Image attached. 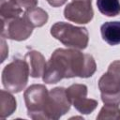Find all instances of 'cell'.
<instances>
[{"mask_svg": "<svg viewBox=\"0 0 120 120\" xmlns=\"http://www.w3.org/2000/svg\"><path fill=\"white\" fill-rule=\"evenodd\" d=\"M97 69L94 57L78 49H56L46 63L42 80L46 83H56L65 78H89Z\"/></svg>", "mask_w": 120, "mask_h": 120, "instance_id": "1", "label": "cell"}, {"mask_svg": "<svg viewBox=\"0 0 120 120\" xmlns=\"http://www.w3.org/2000/svg\"><path fill=\"white\" fill-rule=\"evenodd\" d=\"M51 35L65 46L78 50L85 49L89 41V33L85 27L65 22H57L52 25Z\"/></svg>", "mask_w": 120, "mask_h": 120, "instance_id": "2", "label": "cell"}, {"mask_svg": "<svg viewBox=\"0 0 120 120\" xmlns=\"http://www.w3.org/2000/svg\"><path fill=\"white\" fill-rule=\"evenodd\" d=\"M30 75L25 60L16 58L8 63L2 71V83L10 93H19L24 89Z\"/></svg>", "mask_w": 120, "mask_h": 120, "instance_id": "3", "label": "cell"}, {"mask_svg": "<svg viewBox=\"0 0 120 120\" xmlns=\"http://www.w3.org/2000/svg\"><path fill=\"white\" fill-rule=\"evenodd\" d=\"M49 92L43 84H32L23 94L27 114L32 119H45V106Z\"/></svg>", "mask_w": 120, "mask_h": 120, "instance_id": "4", "label": "cell"}, {"mask_svg": "<svg viewBox=\"0 0 120 120\" xmlns=\"http://www.w3.org/2000/svg\"><path fill=\"white\" fill-rule=\"evenodd\" d=\"M71 103L68 98L67 90L64 87H55L49 92L45 115L46 120H57L66 114L70 109Z\"/></svg>", "mask_w": 120, "mask_h": 120, "instance_id": "5", "label": "cell"}, {"mask_svg": "<svg viewBox=\"0 0 120 120\" xmlns=\"http://www.w3.org/2000/svg\"><path fill=\"white\" fill-rule=\"evenodd\" d=\"M1 37L16 41L27 39L31 36L34 29V27L23 16L8 20H1Z\"/></svg>", "mask_w": 120, "mask_h": 120, "instance_id": "6", "label": "cell"}, {"mask_svg": "<svg viewBox=\"0 0 120 120\" xmlns=\"http://www.w3.org/2000/svg\"><path fill=\"white\" fill-rule=\"evenodd\" d=\"M68 98L74 108L82 114H89L98 107V101L87 98V86L82 83H74L67 89Z\"/></svg>", "mask_w": 120, "mask_h": 120, "instance_id": "7", "label": "cell"}, {"mask_svg": "<svg viewBox=\"0 0 120 120\" xmlns=\"http://www.w3.org/2000/svg\"><path fill=\"white\" fill-rule=\"evenodd\" d=\"M64 16L67 20L76 23H88L94 16L92 0H72L66 6Z\"/></svg>", "mask_w": 120, "mask_h": 120, "instance_id": "8", "label": "cell"}, {"mask_svg": "<svg viewBox=\"0 0 120 120\" xmlns=\"http://www.w3.org/2000/svg\"><path fill=\"white\" fill-rule=\"evenodd\" d=\"M101 100L104 104H120V81L106 72L98 80Z\"/></svg>", "mask_w": 120, "mask_h": 120, "instance_id": "9", "label": "cell"}, {"mask_svg": "<svg viewBox=\"0 0 120 120\" xmlns=\"http://www.w3.org/2000/svg\"><path fill=\"white\" fill-rule=\"evenodd\" d=\"M24 60L28 64L31 77L39 78L43 75L47 62L45 61V57L41 52L36 50L29 51L24 55Z\"/></svg>", "mask_w": 120, "mask_h": 120, "instance_id": "10", "label": "cell"}, {"mask_svg": "<svg viewBox=\"0 0 120 120\" xmlns=\"http://www.w3.org/2000/svg\"><path fill=\"white\" fill-rule=\"evenodd\" d=\"M102 39L109 45L120 44V22H106L100 26Z\"/></svg>", "mask_w": 120, "mask_h": 120, "instance_id": "11", "label": "cell"}, {"mask_svg": "<svg viewBox=\"0 0 120 120\" xmlns=\"http://www.w3.org/2000/svg\"><path fill=\"white\" fill-rule=\"evenodd\" d=\"M17 108L15 98L5 90L0 91V118L5 119L10 116Z\"/></svg>", "mask_w": 120, "mask_h": 120, "instance_id": "12", "label": "cell"}, {"mask_svg": "<svg viewBox=\"0 0 120 120\" xmlns=\"http://www.w3.org/2000/svg\"><path fill=\"white\" fill-rule=\"evenodd\" d=\"M23 17L29 22V23L35 28V27H41L48 22V13L42 9L41 8H32L29 9H26Z\"/></svg>", "mask_w": 120, "mask_h": 120, "instance_id": "13", "label": "cell"}, {"mask_svg": "<svg viewBox=\"0 0 120 120\" xmlns=\"http://www.w3.org/2000/svg\"><path fill=\"white\" fill-rule=\"evenodd\" d=\"M22 12L17 0H0L1 20H8L19 17Z\"/></svg>", "mask_w": 120, "mask_h": 120, "instance_id": "14", "label": "cell"}, {"mask_svg": "<svg viewBox=\"0 0 120 120\" xmlns=\"http://www.w3.org/2000/svg\"><path fill=\"white\" fill-rule=\"evenodd\" d=\"M98 10L105 16L114 17L120 13V0H97Z\"/></svg>", "mask_w": 120, "mask_h": 120, "instance_id": "15", "label": "cell"}, {"mask_svg": "<svg viewBox=\"0 0 120 120\" xmlns=\"http://www.w3.org/2000/svg\"><path fill=\"white\" fill-rule=\"evenodd\" d=\"M97 119H120V108L116 104H105L100 109Z\"/></svg>", "mask_w": 120, "mask_h": 120, "instance_id": "16", "label": "cell"}, {"mask_svg": "<svg viewBox=\"0 0 120 120\" xmlns=\"http://www.w3.org/2000/svg\"><path fill=\"white\" fill-rule=\"evenodd\" d=\"M107 72L120 81V60H115L112 62L108 67Z\"/></svg>", "mask_w": 120, "mask_h": 120, "instance_id": "17", "label": "cell"}, {"mask_svg": "<svg viewBox=\"0 0 120 120\" xmlns=\"http://www.w3.org/2000/svg\"><path fill=\"white\" fill-rule=\"evenodd\" d=\"M17 2L21 8L24 9H29V8L37 7L38 0H17Z\"/></svg>", "mask_w": 120, "mask_h": 120, "instance_id": "18", "label": "cell"}, {"mask_svg": "<svg viewBox=\"0 0 120 120\" xmlns=\"http://www.w3.org/2000/svg\"><path fill=\"white\" fill-rule=\"evenodd\" d=\"M1 44H2V48H1V51H2V60H1V62H4L6 57L8 54V46H6L4 38H2V39H1Z\"/></svg>", "mask_w": 120, "mask_h": 120, "instance_id": "19", "label": "cell"}, {"mask_svg": "<svg viewBox=\"0 0 120 120\" xmlns=\"http://www.w3.org/2000/svg\"><path fill=\"white\" fill-rule=\"evenodd\" d=\"M46 1L48 2V4L50 6H52L53 8L61 7V6H63L67 2V0H46Z\"/></svg>", "mask_w": 120, "mask_h": 120, "instance_id": "20", "label": "cell"}]
</instances>
